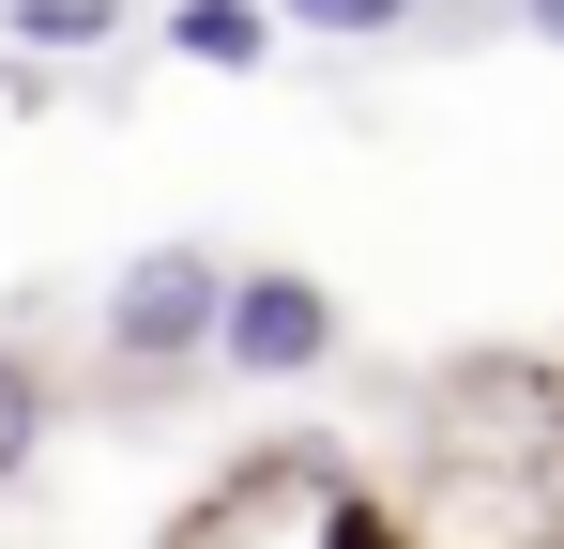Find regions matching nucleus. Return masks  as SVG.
<instances>
[{"label": "nucleus", "instance_id": "nucleus-7", "mask_svg": "<svg viewBox=\"0 0 564 549\" xmlns=\"http://www.w3.org/2000/svg\"><path fill=\"white\" fill-rule=\"evenodd\" d=\"M534 31H550V46H564V0H534Z\"/></svg>", "mask_w": 564, "mask_h": 549}, {"label": "nucleus", "instance_id": "nucleus-1", "mask_svg": "<svg viewBox=\"0 0 564 549\" xmlns=\"http://www.w3.org/2000/svg\"><path fill=\"white\" fill-rule=\"evenodd\" d=\"M214 321H229V274L198 260V245H153V260L107 290V352H122V366H184V352H214Z\"/></svg>", "mask_w": 564, "mask_h": 549}, {"label": "nucleus", "instance_id": "nucleus-2", "mask_svg": "<svg viewBox=\"0 0 564 549\" xmlns=\"http://www.w3.org/2000/svg\"><path fill=\"white\" fill-rule=\"evenodd\" d=\"M214 352L245 366V381H305V366L336 352V305H321L305 274H229V321H214Z\"/></svg>", "mask_w": 564, "mask_h": 549}, {"label": "nucleus", "instance_id": "nucleus-3", "mask_svg": "<svg viewBox=\"0 0 564 549\" xmlns=\"http://www.w3.org/2000/svg\"><path fill=\"white\" fill-rule=\"evenodd\" d=\"M169 46L214 62V77H245V62H260V0H184V15H169Z\"/></svg>", "mask_w": 564, "mask_h": 549}, {"label": "nucleus", "instance_id": "nucleus-4", "mask_svg": "<svg viewBox=\"0 0 564 549\" xmlns=\"http://www.w3.org/2000/svg\"><path fill=\"white\" fill-rule=\"evenodd\" d=\"M107 15H122V0H15V31H31V46H93Z\"/></svg>", "mask_w": 564, "mask_h": 549}, {"label": "nucleus", "instance_id": "nucleus-6", "mask_svg": "<svg viewBox=\"0 0 564 549\" xmlns=\"http://www.w3.org/2000/svg\"><path fill=\"white\" fill-rule=\"evenodd\" d=\"M290 15H305V31H397L412 0H290Z\"/></svg>", "mask_w": 564, "mask_h": 549}, {"label": "nucleus", "instance_id": "nucleus-8", "mask_svg": "<svg viewBox=\"0 0 564 549\" xmlns=\"http://www.w3.org/2000/svg\"><path fill=\"white\" fill-rule=\"evenodd\" d=\"M0 31H15V0H0Z\"/></svg>", "mask_w": 564, "mask_h": 549}, {"label": "nucleus", "instance_id": "nucleus-5", "mask_svg": "<svg viewBox=\"0 0 564 549\" xmlns=\"http://www.w3.org/2000/svg\"><path fill=\"white\" fill-rule=\"evenodd\" d=\"M46 443V397H31V366H0V473Z\"/></svg>", "mask_w": 564, "mask_h": 549}]
</instances>
